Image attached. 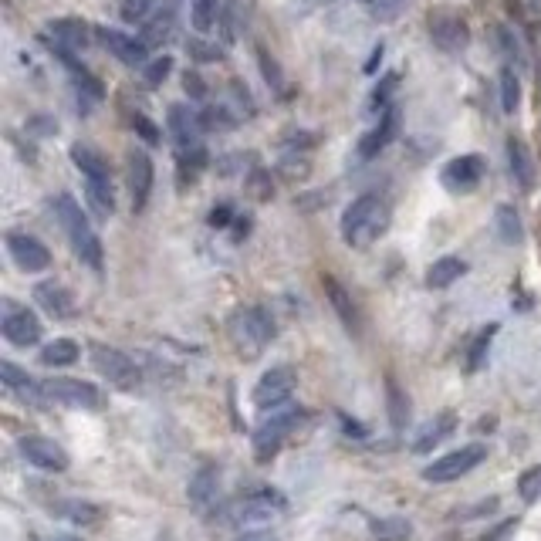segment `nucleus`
I'll return each mask as SVG.
<instances>
[{"mask_svg":"<svg viewBox=\"0 0 541 541\" xmlns=\"http://www.w3.org/2000/svg\"><path fill=\"white\" fill-rule=\"evenodd\" d=\"M55 214L61 220V230H65L72 251L78 254V261L88 264V268H92L95 274H102L105 251H102V241H99V234H95L92 220H88V214L82 210V203H78L72 193H58Z\"/></svg>","mask_w":541,"mask_h":541,"instance_id":"obj_1","label":"nucleus"},{"mask_svg":"<svg viewBox=\"0 0 541 541\" xmlns=\"http://www.w3.org/2000/svg\"><path fill=\"white\" fill-rule=\"evenodd\" d=\"M389 203L379 193H362L342 214V241L349 247H369L386 234Z\"/></svg>","mask_w":541,"mask_h":541,"instance_id":"obj_2","label":"nucleus"},{"mask_svg":"<svg viewBox=\"0 0 541 541\" xmlns=\"http://www.w3.org/2000/svg\"><path fill=\"white\" fill-rule=\"evenodd\" d=\"M72 163H75V170L85 176L88 207H92L99 217H112L115 190H112V173H109V163H105V156L95 146L75 143L72 146Z\"/></svg>","mask_w":541,"mask_h":541,"instance_id":"obj_3","label":"nucleus"},{"mask_svg":"<svg viewBox=\"0 0 541 541\" xmlns=\"http://www.w3.org/2000/svg\"><path fill=\"white\" fill-rule=\"evenodd\" d=\"M227 332H230V342H234L244 356H257V352H264L274 342L278 325H274L268 308L244 305L227 318Z\"/></svg>","mask_w":541,"mask_h":541,"instance_id":"obj_4","label":"nucleus"},{"mask_svg":"<svg viewBox=\"0 0 541 541\" xmlns=\"http://www.w3.org/2000/svg\"><path fill=\"white\" fill-rule=\"evenodd\" d=\"M288 501L278 491H257L251 498H237L227 508H220L214 514V521L220 518V525H234V528H261L271 525L278 514H285Z\"/></svg>","mask_w":541,"mask_h":541,"instance_id":"obj_5","label":"nucleus"},{"mask_svg":"<svg viewBox=\"0 0 541 541\" xmlns=\"http://www.w3.org/2000/svg\"><path fill=\"white\" fill-rule=\"evenodd\" d=\"M301 420H305V410H301V406H278V410H271L254 433V457L261 460V464H268V460L278 457V450L285 447V437Z\"/></svg>","mask_w":541,"mask_h":541,"instance_id":"obj_6","label":"nucleus"},{"mask_svg":"<svg viewBox=\"0 0 541 541\" xmlns=\"http://www.w3.org/2000/svg\"><path fill=\"white\" fill-rule=\"evenodd\" d=\"M88 356H92V366L99 369L102 379H109L115 389H139L143 386V369H139V362L126 356L122 349H115V345H105V342H92L88 345Z\"/></svg>","mask_w":541,"mask_h":541,"instance_id":"obj_7","label":"nucleus"},{"mask_svg":"<svg viewBox=\"0 0 541 541\" xmlns=\"http://www.w3.org/2000/svg\"><path fill=\"white\" fill-rule=\"evenodd\" d=\"M484 460H487V447H484V443H464V447L454 450V454H447V457L433 460L430 467H423V481L450 484V481H457V477L470 474L474 467H481Z\"/></svg>","mask_w":541,"mask_h":541,"instance_id":"obj_8","label":"nucleus"},{"mask_svg":"<svg viewBox=\"0 0 541 541\" xmlns=\"http://www.w3.org/2000/svg\"><path fill=\"white\" fill-rule=\"evenodd\" d=\"M17 450H21V457L28 460L31 467L44 470V474H65L68 464H72L68 450L61 447L58 440L41 437V433H24V437L17 440Z\"/></svg>","mask_w":541,"mask_h":541,"instance_id":"obj_9","label":"nucleus"},{"mask_svg":"<svg viewBox=\"0 0 541 541\" xmlns=\"http://www.w3.org/2000/svg\"><path fill=\"white\" fill-rule=\"evenodd\" d=\"M295 386H298V372L295 369H291V366H274V369L264 372L261 379H257L254 406H257V410H264V413L278 410V406H288Z\"/></svg>","mask_w":541,"mask_h":541,"instance_id":"obj_10","label":"nucleus"},{"mask_svg":"<svg viewBox=\"0 0 541 541\" xmlns=\"http://www.w3.org/2000/svg\"><path fill=\"white\" fill-rule=\"evenodd\" d=\"M95 41H99L115 61H122V65H129V68H146L149 61H153L149 58V44L143 38L126 34L119 28H95Z\"/></svg>","mask_w":541,"mask_h":541,"instance_id":"obj_11","label":"nucleus"},{"mask_svg":"<svg viewBox=\"0 0 541 541\" xmlns=\"http://www.w3.org/2000/svg\"><path fill=\"white\" fill-rule=\"evenodd\" d=\"M430 38L443 55H460L470 44L467 17L460 11H433L430 14Z\"/></svg>","mask_w":541,"mask_h":541,"instance_id":"obj_12","label":"nucleus"},{"mask_svg":"<svg viewBox=\"0 0 541 541\" xmlns=\"http://www.w3.org/2000/svg\"><path fill=\"white\" fill-rule=\"evenodd\" d=\"M41 389H44V399H48V403L75 406V410H95V406L102 403L99 389H95L92 383H82V379L55 376V379H44Z\"/></svg>","mask_w":541,"mask_h":541,"instance_id":"obj_13","label":"nucleus"},{"mask_svg":"<svg viewBox=\"0 0 541 541\" xmlns=\"http://www.w3.org/2000/svg\"><path fill=\"white\" fill-rule=\"evenodd\" d=\"M126 180H129V197H132V214H143V210L149 207V197H153V180H156V170H153V159H149V153H143V149H132Z\"/></svg>","mask_w":541,"mask_h":541,"instance_id":"obj_14","label":"nucleus"},{"mask_svg":"<svg viewBox=\"0 0 541 541\" xmlns=\"http://www.w3.org/2000/svg\"><path fill=\"white\" fill-rule=\"evenodd\" d=\"M481 180H484V159L477 153L454 156L440 170L443 190H450V193H470V190H477V183H481Z\"/></svg>","mask_w":541,"mask_h":541,"instance_id":"obj_15","label":"nucleus"},{"mask_svg":"<svg viewBox=\"0 0 541 541\" xmlns=\"http://www.w3.org/2000/svg\"><path fill=\"white\" fill-rule=\"evenodd\" d=\"M7 251H11L17 268L28 271V274H38V271L51 268V251L38 241V237L24 234V230H11V234H7Z\"/></svg>","mask_w":541,"mask_h":541,"instance_id":"obj_16","label":"nucleus"},{"mask_svg":"<svg viewBox=\"0 0 541 541\" xmlns=\"http://www.w3.org/2000/svg\"><path fill=\"white\" fill-rule=\"evenodd\" d=\"M4 339L17 345V349H28V345H34L41 339V322H38V315L28 312V308H7V315H4Z\"/></svg>","mask_w":541,"mask_h":541,"instance_id":"obj_17","label":"nucleus"},{"mask_svg":"<svg viewBox=\"0 0 541 541\" xmlns=\"http://www.w3.org/2000/svg\"><path fill=\"white\" fill-rule=\"evenodd\" d=\"M34 301H38L51 318H58V322H68V318H75L78 312L75 295L65 285H58V281H41V285L34 288Z\"/></svg>","mask_w":541,"mask_h":541,"instance_id":"obj_18","label":"nucleus"},{"mask_svg":"<svg viewBox=\"0 0 541 541\" xmlns=\"http://www.w3.org/2000/svg\"><path fill=\"white\" fill-rule=\"evenodd\" d=\"M396 132H399V109H396V105H389V109L379 112V122H376V126H372V129L366 132V136H362L359 156H362V159L379 156V153H383V149L396 139Z\"/></svg>","mask_w":541,"mask_h":541,"instance_id":"obj_19","label":"nucleus"},{"mask_svg":"<svg viewBox=\"0 0 541 541\" xmlns=\"http://www.w3.org/2000/svg\"><path fill=\"white\" fill-rule=\"evenodd\" d=\"M166 126H170V136L180 143V149H193L200 146V115L190 112L186 105H170V112H166Z\"/></svg>","mask_w":541,"mask_h":541,"instance_id":"obj_20","label":"nucleus"},{"mask_svg":"<svg viewBox=\"0 0 541 541\" xmlns=\"http://www.w3.org/2000/svg\"><path fill=\"white\" fill-rule=\"evenodd\" d=\"M55 58L61 61V65H65V72L72 75V82L78 85V92H85L88 99H95V102L102 99V95H105L102 82L95 78V72H88L82 61L75 58V51H68V48H61V44H55Z\"/></svg>","mask_w":541,"mask_h":541,"instance_id":"obj_21","label":"nucleus"},{"mask_svg":"<svg viewBox=\"0 0 541 541\" xmlns=\"http://www.w3.org/2000/svg\"><path fill=\"white\" fill-rule=\"evenodd\" d=\"M454 430H457V416H454V413H437L433 420H427L420 430H416L413 454H430V450L437 447V443L447 440Z\"/></svg>","mask_w":541,"mask_h":541,"instance_id":"obj_22","label":"nucleus"},{"mask_svg":"<svg viewBox=\"0 0 541 541\" xmlns=\"http://www.w3.org/2000/svg\"><path fill=\"white\" fill-rule=\"evenodd\" d=\"M508 166L511 176L521 190H535V159H531V149L525 146V139H508Z\"/></svg>","mask_w":541,"mask_h":541,"instance_id":"obj_23","label":"nucleus"},{"mask_svg":"<svg viewBox=\"0 0 541 541\" xmlns=\"http://www.w3.org/2000/svg\"><path fill=\"white\" fill-rule=\"evenodd\" d=\"M217 491H220V467L214 464L200 467L190 477V484H186V498H190V504H197V508H207L210 501H217Z\"/></svg>","mask_w":541,"mask_h":541,"instance_id":"obj_24","label":"nucleus"},{"mask_svg":"<svg viewBox=\"0 0 541 541\" xmlns=\"http://www.w3.org/2000/svg\"><path fill=\"white\" fill-rule=\"evenodd\" d=\"M0 376H4V386L11 389L14 396H21L24 403H48V399H44L41 383H34L28 372L17 369L14 362H0Z\"/></svg>","mask_w":541,"mask_h":541,"instance_id":"obj_25","label":"nucleus"},{"mask_svg":"<svg viewBox=\"0 0 541 541\" xmlns=\"http://www.w3.org/2000/svg\"><path fill=\"white\" fill-rule=\"evenodd\" d=\"M48 31H51V38L68 51L85 48V44L92 41V28H88L85 21H78V17H58V21L48 24Z\"/></svg>","mask_w":541,"mask_h":541,"instance_id":"obj_26","label":"nucleus"},{"mask_svg":"<svg viewBox=\"0 0 541 541\" xmlns=\"http://www.w3.org/2000/svg\"><path fill=\"white\" fill-rule=\"evenodd\" d=\"M251 21V0H224V14H220V31H224V41L234 44L241 38V31Z\"/></svg>","mask_w":541,"mask_h":541,"instance_id":"obj_27","label":"nucleus"},{"mask_svg":"<svg viewBox=\"0 0 541 541\" xmlns=\"http://www.w3.org/2000/svg\"><path fill=\"white\" fill-rule=\"evenodd\" d=\"M325 295H328V301H332L335 315L342 318V325L356 335L359 332V312H356V301H352L349 291H345L335 278H325Z\"/></svg>","mask_w":541,"mask_h":541,"instance_id":"obj_28","label":"nucleus"},{"mask_svg":"<svg viewBox=\"0 0 541 541\" xmlns=\"http://www.w3.org/2000/svg\"><path fill=\"white\" fill-rule=\"evenodd\" d=\"M220 14H224V0H193L190 4V24L200 38L214 34V28L220 24Z\"/></svg>","mask_w":541,"mask_h":541,"instance_id":"obj_29","label":"nucleus"},{"mask_svg":"<svg viewBox=\"0 0 541 541\" xmlns=\"http://www.w3.org/2000/svg\"><path fill=\"white\" fill-rule=\"evenodd\" d=\"M467 274V261L464 257H440V261H433L427 268V285L430 288H450L457 278H464Z\"/></svg>","mask_w":541,"mask_h":541,"instance_id":"obj_30","label":"nucleus"},{"mask_svg":"<svg viewBox=\"0 0 541 541\" xmlns=\"http://www.w3.org/2000/svg\"><path fill=\"white\" fill-rule=\"evenodd\" d=\"M369 535L376 541H410L413 525L399 514H386V518H372L369 521Z\"/></svg>","mask_w":541,"mask_h":541,"instance_id":"obj_31","label":"nucleus"},{"mask_svg":"<svg viewBox=\"0 0 541 541\" xmlns=\"http://www.w3.org/2000/svg\"><path fill=\"white\" fill-rule=\"evenodd\" d=\"M494 227H498V237L504 244H521V241H525V227H521V217H518V210H514L511 203H501V207L494 210Z\"/></svg>","mask_w":541,"mask_h":541,"instance_id":"obj_32","label":"nucleus"},{"mask_svg":"<svg viewBox=\"0 0 541 541\" xmlns=\"http://www.w3.org/2000/svg\"><path fill=\"white\" fill-rule=\"evenodd\" d=\"M82 356V349H78V342L72 339H55L48 342L41 349V366H51V369H61V366H72Z\"/></svg>","mask_w":541,"mask_h":541,"instance_id":"obj_33","label":"nucleus"},{"mask_svg":"<svg viewBox=\"0 0 541 541\" xmlns=\"http://www.w3.org/2000/svg\"><path fill=\"white\" fill-rule=\"evenodd\" d=\"M498 88H501V112L514 115L521 105V75L514 65H501V75H498Z\"/></svg>","mask_w":541,"mask_h":541,"instance_id":"obj_34","label":"nucleus"},{"mask_svg":"<svg viewBox=\"0 0 541 541\" xmlns=\"http://www.w3.org/2000/svg\"><path fill=\"white\" fill-rule=\"evenodd\" d=\"M58 514L61 518H68V521H75V525H95V521H102V508L99 504H92V501H61L58 504Z\"/></svg>","mask_w":541,"mask_h":541,"instance_id":"obj_35","label":"nucleus"},{"mask_svg":"<svg viewBox=\"0 0 541 541\" xmlns=\"http://www.w3.org/2000/svg\"><path fill=\"white\" fill-rule=\"evenodd\" d=\"M159 0H119V17L122 24H149L156 14Z\"/></svg>","mask_w":541,"mask_h":541,"instance_id":"obj_36","label":"nucleus"},{"mask_svg":"<svg viewBox=\"0 0 541 541\" xmlns=\"http://www.w3.org/2000/svg\"><path fill=\"white\" fill-rule=\"evenodd\" d=\"M494 335H498V325H487V328H481V335H477L474 345H470V352H467V369H470V372H477V369L484 366L487 352H491Z\"/></svg>","mask_w":541,"mask_h":541,"instance_id":"obj_37","label":"nucleus"},{"mask_svg":"<svg viewBox=\"0 0 541 541\" xmlns=\"http://www.w3.org/2000/svg\"><path fill=\"white\" fill-rule=\"evenodd\" d=\"M386 403H389V420H393V427L403 430L406 420H410V403H406V396L399 393L396 383L386 386Z\"/></svg>","mask_w":541,"mask_h":541,"instance_id":"obj_38","label":"nucleus"},{"mask_svg":"<svg viewBox=\"0 0 541 541\" xmlns=\"http://www.w3.org/2000/svg\"><path fill=\"white\" fill-rule=\"evenodd\" d=\"M170 72H173V55H156L149 65L143 68V82L149 85V88H159L170 78Z\"/></svg>","mask_w":541,"mask_h":541,"instance_id":"obj_39","label":"nucleus"},{"mask_svg":"<svg viewBox=\"0 0 541 541\" xmlns=\"http://www.w3.org/2000/svg\"><path fill=\"white\" fill-rule=\"evenodd\" d=\"M173 34V7H166V14H156L153 21L146 24V44H159Z\"/></svg>","mask_w":541,"mask_h":541,"instance_id":"obj_40","label":"nucleus"},{"mask_svg":"<svg viewBox=\"0 0 541 541\" xmlns=\"http://www.w3.org/2000/svg\"><path fill=\"white\" fill-rule=\"evenodd\" d=\"M518 494L528 504L541 498V467H531V470H525V474L518 477Z\"/></svg>","mask_w":541,"mask_h":541,"instance_id":"obj_41","label":"nucleus"},{"mask_svg":"<svg viewBox=\"0 0 541 541\" xmlns=\"http://www.w3.org/2000/svg\"><path fill=\"white\" fill-rule=\"evenodd\" d=\"M257 61H261V72H264V78H268V85L274 88V92L285 95V75H281L278 61H274L268 51H257Z\"/></svg>","mask_w":541,"mask_h":541,"instance_id":"obj_42","label":"nucleus"},{"mask_svg":"<svg viewBox=\"0 0 541 541\" xmlns=\"http://www.w3.org/2000/svg\"><path fill=\"white\" fill-rule=\"evenodd\" d=\"M406 7H410V0H376V4H372V17L386 24V21H396Z\"/></svg>","mask_w":541,"mask_h":541,"instance_id":"obj_43","label":"nucleus"},{"mask_svg":"<svg viewBox=\"0 0 541 541\" xmlns=\"http://www.w3.org/2000/svg\"><path fill=\"white\" fill-rule=\"evenodd\" d=\"M396 85H399V75H386L383 78V85H376V92H372V112H383V109H389V95L396 92Z\"/></svg>","mask_w":541,"mask_h":541,"instance_id":"obj_44","label":"nucleus"},{"mask_svg":"<svg viewBox=\"0 0 541 541\" xmlns=\"http://www.w3.org/2000/svg\"><path fill=\"white\" fill-rule=\"evenodd\" d=\"M186 48H190V55L197 58V61H220V58H224V51H220L217 44H207V41H200V38H193L190 44H186Z\"/></svg>","mask_w":541,"mask_h":541,"instance_id":"obj_45","label":"nucleus"},{"mask_svg":"<svg viewBox=\"0 0 541 541\" xmlns=\"http://www.w3.org/2000/svg\"><path fill=\"white\" fill-rule=\"evenodd\" d=\"M132 129H136V132H139V136H143V139H146V143H153V146L159 143V129L153 126V122H149V119H146V115H143V112H136V115H132Z\"/></svg>","mask_w":541,"mask_h":541,"instance_id":"obj_46","label":"nucleus"},{"mask_svg":"<svg viewBox=\"0 0 541 541\" xmlns=\"http://www.w3.org/2000/svg\"><path fill=\"white\" fill-rule=\"evenodd\" d=\"M514 531H518V518H508V521H501V525H494L481 541H508Z\"/></svg>","mask_w":541,"mask_h":541,"instance_id":"obj_47","label":"nucleus"},{"mask_svg":"<svg viewBox=\"0 0 541 541\" xmlns=\"http://www.w3.org/2000/svg\"><path fill=\"white\" fill-rule=\"evenodd\" d=\"M528 24H541V0H514Z\"/></svg>","mask_w":541,"mask_h":541,"instance_id":"obj_48","label":"nucleus"},{"mask_svg":"<svg viewBox=\"0 0 541 541\" xmlns=\"http://www.w3.org/2000/svg\"><path fill=\"white\" fill-rule=\"evenodd\" d=\"M251 186H254V197L257 200H271V183H268V176H264V173H254L251 176Z\"/></svg>","mask_w":541,"mask_h":541,"instance_id":"obj_49","label":"nucleus"},{"mask_svg":"<svg viewBox=\"0 0 541 541\" xmlns=\"http://www.w3.org/2000/svg\"><path fill=\"white\" fill-rule=\"evenodd\" d=\"M230 217H234V210H230L227 203H220V207L210 210V227H227Z\"/></svg>","mask_w":541,"mask_h":541,"instance_id":"obj_50","label":"nucleus"},{"mask_svg":"<svg viewBox=\"0 0 541 541\" xmlns=\"http://www.w3.org/2000/svg\"><path fill=\"white\" fill-rule=\"evenodd\" d=\"M183 85H186V92H190L193 99H203V92H207V88L200 85V75H193V72L183 75Z\"/></svg>","mask_w":541,"mask_h":541,"instance_id":"obj_51","label":"nucleus"},{"mask_svg":"<svg viewBox=\"0 0 541 541\" xmlns=\"http://www.w3.org/2000/svg\"><path fill=\"white\" fill-rule=\"evenodd\" d=\"M379 61H383V44H376V48H372V58H369V65H366V72H376Z\"/></svg>","mask_w":541,"mask_h":541,"instance_id":"obj_52","label":"nucleus"},{"mask_svg":"<svg viewBox=\"0 0 541 541\" xmlns=\"http://www.w3.org/2000/svg\"><path fill=\"white\" fill-rule=\"evenodd\" d=\"M237 541H274L268 535H244V538H237Z\"/></svg>","mask_w":541,"mask_h":541,"instance_id":"obj_53","label":"nucleus"},{"mask_svg":"<svg viewBox=\"0 0 541 541\" xmlns=\"http://www.w3.org/2000/svg\"><path fill=\"white\" fill-rule=\"evenodd\" d=\"M51 541H78V538H72V535H58V538H51Z\"/></svg>","mask_w":541,"mask_h":541,"instance_id":"obj_54","label":"nucleus"}]
</instances>
